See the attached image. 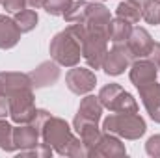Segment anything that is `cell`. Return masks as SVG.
<instances>
[{
    "label": "cell",
    "mask_w": 160,
    "mask_h": 158,
    "mask_svg": "<svg viewBox=\"0 0 160 158\" xmlns=\"http://www.w3.org/2000/svg\"><path fill=\"white\" fill-rule=\"evenodd\" d=\"M65 22H78L88 30H97L108 34L112 13L102 2L93 0H73L71 7L63 15Z\"/></svg>",
    "instance_id": "cell-1"
},
{
    "label": "cell",
    "mask_w": 160,
    "mask_h": 158,
    "mask_svg": "<svg viewBox=\"0 0 160 158\" xmlns=\"http://www.w3.org/2000/svg\"><path fill=\"white\" fill-rule=\"evenodd\" d=\"M48 54L50 58L60 65V67H75L80 63L82 58V43L78 34L75 32L73 24H69L65 30L58 32L48 45Z\"/></svg>",
    "instance_id": "cell-2"
},
{
    "label": "cell",
    "mask_w": 160,
    "mask_h": 158,
    "mask_svg": "<svg viewBox=\"0 0 160 158\" xmlns=\"http://www.w3.org/2000/svg\"><path fill=\"white\" fill-rule=\"evenodd\" d=\"M75 32L78 34L82 43V60L88 63L89 69H102L104 56L108 52V34L97 32V30H88L78 22H71Z\"/></svg>",
    "instance_id": "cell-3"
},
{
    "label": "cell",
    "mask_w": 160,
    "mask_h": 158,
    "mask_svg": "<svg viewBox=\"0 0 160 158\" xmlns=\"http://www.w3.org/2000/svg\"><path fill=\"white\" fill-rule=\"evenodd\" d=\"M102 128L110 134H116L123 140H140L147 125L142 116L136 114H127V112H112L108 117L102 121Z\"/></svg>",
    "instance_id": "cell-4"
},
{
    "label": "cell",
    "mask_w": 160,
    "mask_h": 158,
    "mask_svg": "<svg viewBox=\"0 0 160 158\" xmlns=\"http://www.w3.org/2000/svg\"><path fill=\"white\" fill-rule=\"evenodd\" d=\"M73 128L69 126V123L62 117L50 116L43 123L41 126V141H45L47 145H50L54 149V153L65 156L67 145L73 140Z\"/></svg>",
    "instance_id": "cell-5"
},
{
    "label": "cell",
    "mask_w": 160,
    "mask_h": 158,
    "mask_svg": "<svg viewBox=\"0 0 160 158\" xmlns=\"http://www.w3.org/2000/svg\"><path fill=\"white\" fill-rule=\"evenodd\" d=\"M9 99V119L17 125L30 123L36 116V97H34V87L26 86L21 89H15L8 95Z\"/></svg>",
    "instance_id": "cell-6"
},
{
    "label": "cell",
    "mask_w": 160,
    "mask_h": 158,
    "mask_svg": "<svg viewBox=\"0 0 160 158\" xmlns=\"http://www.w3.org/2000/svg\"><path fill=\"white\" fill-rule=\"evenodd\" d=\"M99 101L101 104L110 110V112H127V114H136L138 112V102L136 99L125 91V87L119 84H106L99 91Z\"/></svg>",
    "instance_id": "cell-7"
},
{
    "label": "cell",
    "mask_w": 160,
    "mask_h": 158,
    "mask_svg": "<svg viewBox=\"0 0 160 158\" xmlns=\"http://www.w3.org/2000/svg\"><path fill=\"white\" fill-rule=\"evenodd\" d=\"M132 62H134V56L128 50L127 43H114V47L104 56L102 71L108 77H119L132 65Z\"/></svg>",
    "instance_id": "cell-8"
},
{
    "label": "cell",
    "mask_w": 160,
    "mask_h": 158,
    "mask_svg": "<svg viewBox=\"0 0 160 158\" xmlns=\"http://www.w3.org/2000/svg\"><path fill=\"white\" fill-rule=\"evenodd\" d=\"M65 86L71 93L75 95H88L95 89L97 86V77L93 69H86V67H71L65 75Z\"/></svg>",
    "instance_id": "cell-9"
},
{
    "label": "cell",
    "mask_w": 160,
    "mask_h": 158,
    "mask_svg": "<svg viewBox=\"0 0 160 158\" xmlns=\"http://www.w3.org/2000/svg\"><path fill=\"white\" fill-rule=\"evenodd\" d=\"M88 156L93 158H118V156H127V149H125V143L121 141L119 136L116 134H110V132H104L101 134L99 141L88 151Z\"/></svg>",
    "instance_id": "cell-10"
},
{
    "label": "cell",
    "mask_w": 160,
    "mask_h": 158,
    "mask_svg": "<svg viewBox=\"0 0 160 158\" xmlns=\"http://www.w3.org/2000/svg\"><path fill=\"white\" fill-rule=\"evenodd\" d=\"M28 77L32 80L34 89H43V87L54 86L60 80V77H62V71H60V65L50 58V60L41 62L36 69H32L28 73Z\"/></svg>",
    "instance_id": "cell-11"
},
{
    "label": "cell",
    "mask_w": 160,
    "mask_h": 158,
    "mask_svg": "<svg viewBox=\"0 0 160 158\" xmlns=\"http://www.w3.org/2000/svg\"><path fill=\"white\" fill-rule=\"evenodd\" d=\"M130 73V82L136 86V87H142L149 82H155L158 77V67L149 60V58H138L132 62V65L128 67Z\"/></svg>",
    "instance_id": "cell-12"
},
{
    "label": "cell",
    "mask_w": 160,
    "mask_h": 158,
    "mask_svg": "<svg viewBox=\"0 0 160 158\" xmlns=\"http://www.w3.org/2000/svg\"><path fill=\"white\" fill-rule=\"evenodd\" d=\"M153 45H155V41H153V36L145 30V28H142V26H132V32H130V36H128V39H127V47H128V50L132 52V56H134V60H138V58H147L149 56V52H151V48H153Z\"/></svg>",
    "instance_id": "cell-13"
},
{
    "label": "cell",
    "mask_w": 160,
    "mask_h": 158,
    "mask_svg": "<svg viewBox=\"0 0 160 158\" xmlns=\"http://www.w3.org/2000/svg\"><path fill=\"white\" fill-rule=\"evenodd\" d=\"M138 91H140L142 104L145 106L149 117L155 123H160V84L157 80L149 82V84L138 87Z\"/></svg>",
    "instance_id": "cell-14"
},
{
    "label": "cell",
    "mask_w": 160,
    "mask_h": 158,
    "mask_svg": "<svg viewBox=\"0 0 160 158\" xmlns=\"http://www.w3.org/2000/svg\"><path fill=\"white\" fill-rule=\"evenodd\" d=\"M13 143H15V151H26L32 149L41 143V132L32 125V123H24L19 126H13Z\"/></svg>",
    "instance_id": "cell-15"
},
{
    "label": "cell",
    "mask_w": 160,
    "mask_h": 158,
    "mask_svg": "<svg viewBox=\"0 0 160 158\" xmlns=\"http://www.w3.org/2000/svg\"><path fill=\"white\" fill-rule=\"evenodd\" d=\"M21 28L17 26L15 19L9 15H0V48L9 50L21 41Z\"/></svg>",
    "instance_id": "cell-16"
},
{
    "label": "cell",
    "mask_w": 160,
    "mask_h": 158,
    "mask_svg": "<svg viewBox=\"0 0 160 158\" xmlns=\"http://www.w3.org/2000/svg\"><path fill=\"white\" fill-rule=\"evenodd\" d=\"M73 128L77 130V136L82 140V143L88 147V151L99 141V138H101V134H102L101 128H99V123L77 117V116H75V121H73Z\"/></svg>",
    "instance_id": "cell-17"
},
{
    "label": "cell",
    "mask_w": 160,
    "mask_h": 158,
    "mask_svg": "<svg viewBox=\"0 0 160 158\" xmlns=\"http://www.w3.org/2000/svg\"><path fill=\"white\" fill-rule=\"evenodd\" d=\"M102 110H104V106L101 104L99 97L88 93V95L80 101L77 117H82V119H88V121H95V123H99L101 117H102Z\"/></svg>",
    "instance_id": "cell-18"
},
{
    "label": "cell",
    "mask_w": 160,
    "mask_h": 158,
    "mask_svg": "<svg viewBox=\"0 0 160 158\" xmlns=\"http://www.w3.org/2000/svg\"><path fill=\"white\" fill-rule=\"evenodd\" d=\"M132 32V24L123 21L119 17L110 21V28H108V39L112 43H127L128 36Z\"/></svg>",
    "instance_id": "cell-19"
},
{
    "label": "cell",
    "mask_w": 160,
    "mask_h": 158,
    "mask_svg": "<svg viewBox=\"0 0 160 158\" xmlns=\"http://www.w3.org/2000/svg\"><path fill=\"white\" fill-rule=\"evenodd\" d=\"M13 19H15V22H17V26L21 28L22 34L32 32V30L38 26V22H39L38 11H34V9H26V7L21 9V11H17V13H13Z\"/></svg>",
    "instance_id": "cell-20"
},
{
    "label": "cell",
    "mask_w": 160,
    "mask_h": 158,
    "mask_svg": "<svg viewBox=\"0 0 160 158\" xmlns=\"http://www.w3.org/2000/svg\"><path fill=\"white\" fill-rule=\"evenodd\" d=\"M116 17H119L130 24H138L142 21V9L136 4L125 0V2H119V6L116 7Z\"/></svg>",
    "instance_id": "cell-21"
},
{
    "label": "cell",
    "mask_w": 160,
    "mask_h": 158,
    "mask_svg": "<svg viewBox=\"0 0 160 158\" xmlns=\"http://www.w3.org/2000/svg\"><path fill=\"white\" fill-rule=\"evenodd\" d=\"M0 149L6 153H17L13 143V125L6 117H0Z\"/></svg>",
    "instance_id": "cell-22"
},
{
    "label": "cell",
    "mask_w": 160,
    "mask_h": 158,
    "mask_svg": "<svg viewBox=\"0 0 160 158\" xmlns=\"http://www.w3.org/2000/svg\"><path fill=\"white\" fill-rule=\"evenodd\" d=\"M142 19L147 24H160V0H147L142 7Z\"/></svg>",
    "instance_id": "cell-23"
},
{
    "label": "cell",
    "mask_w": 160,
    "mask_h": 158,
    "mask_svg": "<svg viewBox=\"0 0 160 158\" xmlns=\"http://www.w3.org/2000/svg\"><path fill=\"white\" fill-rule=\"evenodd\" d=\"M71 4L73 0H45L43 9L52 17H63L65 11L71 7Z\"/></svg>",
    "instance_id": "cell-24"
},
{
    "label": "cell",
    "mask_w": 160,
    "mask_h": 158,
    "mask_svg": "<svg viewBox=\"0 0 160 158\" xmlns=\"http://www.w3.org/2000/svg\"><path fill=\"white\" fill-rule=\"evenodd\" d=\"M65 156H73V158H86L88 156V147L82 143L78 136H73V140L69 141L67 145V151H65Z\"/></svg>",
    "instance_id": "cell-25"
},
{
    "label": "cell",
    "mask_w": 160,
    "mask_h": 158,
    "mask_svg": "<svg viewBox=\"0 0 160 158\" xmlns=\"http://www.w3.org/2000/svg\"><path fill=\"white\" fill-rule=\"evenodd\" d=\"M54 149L50 145H47L45 141H41L39 145L32 147V149H26V151H19V156H41V158H48L52 156Z\"/></svg>",
    "instance_id": "cell-26"
},
{
    "label": "cell",
    "mask_w": 160,
    "mask_h": 158,
    "mask_svg": "<svg viewBox=\"0 0 160 158\" xmlns=\"http://www.w3.org/2000/svg\"><path fill=\"white\" fill-rule=\"evenodd\" d=\"M145 153L153 158H160V134H155L145 143Z\"/></svg>",
    "instance_id": "cell-27"
},
{
    "label": "cell",
    "mask_w": 160,
    "mask_h": 158,
    "mask_svg": "<svg viewBox=\"0 0 160 158\" xmlns=\"http://www.w3.org/2000/svg\"><path fill=\"white\" fill-rule=\"evenodd\" d=\"M0 6L8 13H17V11H21V9L26 7V2L24 0H0Z\"/></svg>",
    "instance_id": "cell-28"
},
{
    "label": "cell",
    "mask_w": 160,
    "mask_h": 158,
    "mask_svg": "<svg viewBox=\"0 0 160 158\" xmlns=\"http://www.w3.org/2000/svg\"><path fill=\"white\" fill-rule=\"evenodd\" d=\"M157 67H158V73H160V43L155 41V45H153V48H151V52H149V56H147Z\"/></svg>",
    "instance_id": "cell-29"
},
{
    "label": "cell",
    "mask_w": 160,
    "mask_h": 158,
    "mask_svg": "<svg viewBox=\"0 0 160 158\" xmlns=\"http://www.w3.org/2000/svg\"><path fill=\"white\" fill-rule=\"evenodd\" d=\"M24 2H26V6H28V7H32V9L43 7V4H45V0H24Z\"/></svg>",
    "instance_id": "cell-30"
},
{
    "label": "cell",
    "mask_w": 160,
    "mask_h": 158,
    "mask_svg": "<svg viewBox=\"0 0 160 158\" xmlns=\"http://www.w3.org/2000/svg\"><path fill=\"white\" fill-rule=\"evenodd\" d=\"M127 2H132V4H136L138 7H142V6H143V4H145L147 0H127Z\"/></svg>",
    "instance_id": "cell-31"
},
{
    "label": "cell",
    "mask_w": 160,
    "mask_h": 158,
    "mask_svg": "<svg viewBox=\"0 0 160 158\" xmlns=\"http://www.w3.org/2000/svg\"><path fill=\"white\" fill-rule=\"evenodd\" d=\"M93 2H104V0H93Z\"/></svg>",
    "instance_id": "cell-32"
}]
</instances>
